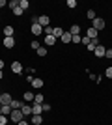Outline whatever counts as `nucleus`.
I'll return each mask as SVG.
<instances>
[{"instance_id":"f257e3e1","label":"nucleus","mask_w":112,"mask_h":125,"mask_svg":"<svg viewBox=\"0 0 112 125\" xmlns=\"http://www.w3.org/2000/svg\"><path fill=\"white\" fill-rule=\"evenodd\" d=\"M92 28H93V30H97V32H101L103 28H105V21H103L101 17H95V19L92 21Z\"/></svg>"},{"instance_id":"f03ea898","label":"nucleus","mask_w":112,"mask_h":125,"mask_svg":"<svg viewBox=\"0 0 112 125\" xmlns=\"http://www.w3.org/2000/svg\"><path fill=\"white\" fill-rule=\"evenodd\" d=\"M10 120H11V121H15V123H19V121H22V120H24V116H22V112H21V110H11Z\"/></svg>"},{"instance_id":"7ed1b4c3","label":"nucleus","mask_w":112,"mask_h":125,"mask_svg":"<svg viewBox=\"0 0 112 125\" xmlns=\"http://www.w3.org/2000/svg\"><path fill=\"white\" fill-rule=\"evenodd\" d=\"M30 30H32L34 36H41V32H43V26L39 24V22H34L32 26H30Z\"/></svg>"},{"instance_id":"20e7f679","label":"nucleus","mask_w":112,"mask_h":125,"mask_svg":"<svg viewBox=\"0 0 112 125\" xmlns=\"http://www.w3.org/2000/svg\"><path fill=\"white\" fill-rule=\"evenodd\" d=\"M11 95L10 94H2L0 95V106H4V104H11Z\"/></svg>"},{"instance_id":"39448f33","label":"nucleus","mask_w":112,"mask_h":125,"mask_svg":"<svg viewBox=\"0 0 112 125\" xmlns=\"http://www.w3.org/2000/svg\"><path fill=\"white\" fill-rule=\"evenodd\" d=\"M11 71H13L15 75H21L22 73V63L21 62H13L11 63Z\"/></svg>"},{"instance_id":"423d86ee","label":"nucleus","mask_w":112,"mask_h":125,"mask_svg":"<svg viewBox=\"0 0 112 125\" xmlns=\"http://www.w3.org/2000/svg\"><path fill=\"white\" fill-rule=\"evenodd\" d=\"M105 52H107V49L103 47V45H97L95 51H93V54H95L97 58H105Z\"/></svg>"},{"instance_id":"0eeeda50","label":"nucleus","mask_w":112,"mask_h":125,"mask_svg":"<svg viewBox=\"0 0 112 125\" xmlns=\"http://www.w3.org/2000/svg\"><path fill=\"white\" fill-rule=\"evenodd\" d=\"M4 47L6 49H13L15 47V39H13V37H4Z\"/></svg>"},{"instance_id":"6e6552de","label":"nucleus","mask_w":112,"mask_h":125,"mask_svg":"<svg viewBox=\"0 0 112 125\" xmlns=\"http://www.w3.org/2000/svg\"><path fill=\"white\" fill-rule=\"evenodd\" d=\"M21 112H22V116H32V106H30V104H22L21 106Z\"/></svg>"},{"instance_id":"1a4fd4ad","label":"nucleus","mask_w":112,"mask_h":125,"mask_svg":"<svg viewBox=\"0 0 112 125\" xmlns=\"http://www.w3.org/2000/svg\"><path fill=\"white\" fill-rule=\"evenodd\" d=\"M49 21H51V19H49V15H41L39 19H37V22H39L43 28H47V26H49Z\"/></svg>"},{"instance_id":"9d476101","label":"nucleus","mask_w":112,"mask_h":125,"mask_svg":"<svg viewBox=\"0 0 112 125\" xmlns=\"http://www.w3.org/2000/svg\"><path fill=\"white\" fill-rule=\"evenodd\" d=\"M0 108H2V116H8V118H10V114H11V104H4V106H0Z\"/></svg>"},{"instance_id":"9b49d317","label":"nucleus","mask_w":112,"mask_h":125,"mask_svg":"<svg viewBox=\"0 0 112 125\" xmlns=\"http://www.w3.org/2000/svg\"><path fill=\"white\" fill-rule=\"evenodd\" d=\"M54 43H56V37L54 36H45V45L47 47H52Z\"/></svg>"},{"instance_id":"f8f14e48","label":"nucleus","mask_w":112,"mask_h":125,"mask_svg":"<svg viewBox=\"0 0 112 125\" xmlns=\"http://www.w3.org/2000/svg\"><path fill=\"white\" fill-rule=\"evenodd\" d=\"M41 112H43V106H41V104H32V114L41 116Z\"/></svg>"},{"instance_id":"ddd939ff","label":"nucleus","mask_w":112,"mask_h":125,"mask_svg":"<svg viewBox=\"0 0 112 125\" xmlns=\"http://www.w3.org/2000/svg\"><path fill=\"white\" fill-rule=\"evenodd\" d=\"M64 28H60V26H56V28H54V30H52V36L54 37H62V36H64Z\"/></svg>"},{"instance_id":"4468645a","label":"nucleus","mask_w":112,"mask_h":125,"mask_svg":"<svg viewBox=\"0 0 112 125\" xmlns=\"http://www.w3.org/2000/svg\"><path fill=\"white\" fill-rule=\"evenodd\" d=\"M86 34H88V37H90V39H97V34H99V32L93 30V28H88V32H86Z\"/></svg>"},{"instance_id":"2eb2a0df","label":"nucleus","mask_w":112,"mask_h":125,"mask_svg":"<svg viewBox=\"0 0 112 125\" xmlns=\"http://www.w3.org/2000/svg\"><path fill=\"white\" fill-rule=\"evenodd\" d=\"M22 99L26 101V103H34V94L32 92H26V94L22 95Z\"/></svg>"},{"instance_id":"dca6fc26","label":"nucleus","mask_w":112,"mask_h":125,"mask_svg":"<svg viewBox=\"0 0 112 125\" xmlns=\"http://www.w3.org/2000/svg\"><path fill=\"white\" fill-rule=\"evenodd\" d=\"M4 36L6 37H13V26H6L4 28Z\"/></svg>"},{"instance_id":"f3484780","label":"nucleus","mask_w":112,"mask_h":125,"mask_svg":"<svg viewBox=\"0 0 112 125\" xmlns=\"http://www.w3.org/2000/svg\"><path fill=\"white\" fill-rule=\"evenodd\" d=\"M32 86L41 90V88H43V80H41V78H34V80H32Z\"/></svg>"},{"instance_id":"a211bd4d","label":"nucleus","mask_w":112,"mask_h":125,"mask_svg":"<svg viewBox=\"0 0 112 125\" xmlns=\"http://www.w3.org/2000/svg\"><path fill=\"white\" fill-rule=\"evenodd\" d=\"M21 106H22V101H15V99L11 101V108L13 110H21Z\"/></svg>"},{"instance_id":"6ab92c4d","label":"nucleus","mask_w":112,"mask_h":125,"mask_svg":"<svg viewBox=\"0 0 112 125\" xmlns=\"http://www.w3.org/2000/svg\"><path fill=\"white\" fill-rule=\"evenodd\" d=\"M79 32H80V26L73 24V26H71V30H69V34H71V36H79Z\"/></svg>"},{"instance_id":"aec40b11","label":"nucleus","mask_w":112,"mask_h":125,"mask_svg":"<svg viewBox=\"0 0 112 125\" xmlns=\"http://www.w3.org/2000/svg\"><path fill=\"white\" fill-rule=\"evenodd\" d=\"M71 37H73V36H71L69 32H64V36L60 37V39H62V41H64V43H71Z\"/></svg>"},{"instance_id":"412c9836","label":"nucleus","mask_w":112,"mask_h":125,"mask_svg":"<svg viewBox=\"0 0 112 125\" xmlns=\"http://www.w3.org/2000/svg\"><path fill=\"white\" fill-rule=\"evenodd\" d=\"M34 104H43V95L41 94L34 95Z\"/></svg>"},{"instance_id":"4be33fe9","label":"nucleus","mask_w":112,"mask_h":125,"mask_svg":"<svg viewBox=\"0 0 112 125\" xmlns=\"http://www.w3.org/2000/svg\"><path fill=\"white\" fill-rule=\"evenodd\" d=\"M41 116H36V114H32V123L34 125H41Z\"/></svg>"},{"instance_id":"5701e85b","label":"nucleus","mask_w":112,"mask_h":125,"mask_svg":"<svg viewBox=\"0 0 112 125\" xmlns=\"http://www.w3.org/2000/svg\"><path fill=\"white\" fill-rule=\"evenodd\" d=\"M86 17L93 21V19H95V11H93V10H88V11H86Z\"/></svg>"},{"instance_id":"b1692460","label":"nucleus","mask_w":112,"mask_h":125,"mask_svg":"<svg viewBox=\"0 0 112 125\" xmlns=\"http://www.w3.org/2000/svg\"><path fill=\"white\" fill-rule=\"evenodd\" d=\"M28 6H30V4H28V0H19V8H22V10H26Z\"/></svg>"},{"instance_id":"393cba45","label":"nucleus","mask_w":112,"mask_h":125,"mask_svg":"<svg viewBox=\"0 0 112 125\" xmlns=\"http://www.w3.org/2000/svg\"><path fill=\"white\" fill-rule=\"evenodd\" d=\"M36 52H37V56H45V54H47V49H45V47H39Z\"/></svg>"},{"instance_id":"a878e982","label":"nucleus","mask_w":112,"mask_h":125,"mask_svg":"<svg viewBox=\"0 0 112 125\" xmlns=\"http://www.w3.org/2000/svg\"><path fill=\"white\" fill-rule=\"evenodd\" d=\"M105 77H107V78H112V65L105 69Z\"/></svg>"},{"instance_id":"bb28decb","label":"nucleus","mask_w":112,"mask_h":125,"mask_svg":"<svg viewBox=\"0 0 112 125\" xmlns=\"http://www.w3.org/2000/svg\"><path fill=\"white\" fill-rule=\"evenodd\" d=\"M22 11H24L22 8H15V10H13V15H15V17H19V15H22Z\"/></svg>"},{"instance_id":"cd10ccee","label":"nucleus","mask_w":112,"mask_h":125,"mask_svg":"<svg viewBox=\"0 0 112 125\" xmlns=\"http://www.w3.org/2000/svg\"><path fill=\"white\" fill-rule=\"evenodd\" d=\"M8 6H11V10H15V8H19V0H11Z\"/></svg>"},{"instance_id":"c85d7f7f","label":"nucleus","mask_w":112,"mask_h":125,"mask_svg":"<svg viewBox=\"0 0 112 125\" xmlns=\"http://www.w3.org/2000/svg\"><path fill=\"white\" fill-rule=\"evenodd\" d=\"M71 41H73V43H82V37H80V36H73V37H71Z\"/></svg>"},{"instance_id":"c756f323","label":"nucleus","mask_w":112,"mask_h":125,"mask_svg":"<svg viewBox=\"0 0 112 125\" xmlns=\"http://www.w3.org/2000/svg\"><path fill=\"white\" fill-rule=\"evenodd\" d=\"M52 30H54V28H51V26H47V28H43V32H45L47 36H52Z\"/></svg>"},{"instance_id":"7c9ffc66","label":"nucleus","mask_w":112,"mask_h":125,"mask_svg":"<svg viewBox=\"0 0 112 125\" xmlns=\"http://www.w3.org/2000/svg\"><path fill=\"white\" fill-rule=\"evenodd\" d=\"M67 6H69L71 10H73V8H77V0H67Z\"/></svg>"},{"instance_id":"2f4dec72","label":"nucleus","mask_w":112,"mask_h":125,"mask_svg":"<svg viewBox=\"0 0 112 125\" xmlns=\"http://www.w3.org/2000/svg\"><path fill=\"white\" fill-rule=\"evenodd\" d=\"M30 47H32V49H36V51H37V49L41 47V45H39V41H32V43H30Z\"/></svg>"},{"instance_id":"473e14b6","label":"nucleus","mask_w":112,"mask_h":125,"mask_svg":"<svg viewBox=\"0 0 112 125\" xmlns=\"http://www.w3.org/2000/svg\"><path fill=\"white\" fill-rule=\"evenodd\" d=\"M8 123V116H0V125H6Z\"/></svg>"},{"instance_id":"72a5a7b5","label":"nucleus","mask_w":112,"mask_h":125,"mask_svg":"<svg viewBox=\"0 0 112 125\" xmlns=\"http://www.w3.org/2000/svg\"><path fill=\"white\" fill-rule=\"evenodd\" d=\"M90 41H92V39H90V37H88V36H86V37H82V43H84L86 47H88V45H90Z\"/></svg>"},{"instance_id":"f704fd0d","label":"nucleus","mask_w":112,"mask_h":125,"mask_svg":"<svg viewBox=\"0 0 112 125\" xmlns=\"http://www.w3.org/2000/svg\"><path fill=\"white\" fill-rule=\"evenodd\" d=\"M41 106H43V112H47V110H51V104H47V103H43Z\"/></svg>"},{"instance_id":"c9c22d12","label":"nucleus","mask_w":112,"mask_h":125,"mask_svg":"<svg viewBox=\"0 0 112 125\" xmlns=\"http://www.w3.org/2000/svg\"><path fill=\"white\" fill-rule=\"evenodd\" d=\"M105 58H112V49H108V51L105 52Z\"/></svg>"},{"instance_id":"e433bc0d","label":"nucleus","mask_w":112,"mask_h":125,"mask_svg":"<svg viewBox=\"0 0 112 125\" xmlns=\"http://www.w3.org/2000/svg\"><path fill=\"white\" fill-rule=\"evenodd\" d=\"M4 6H8V2H6V0H0V8H4Z\"/></svg>"},{"instance_id":"4c0bfd02","label":"nucleus","mask_w":112,"mask_h":125,"mask_svg":"<svg viewBox=\"0 0 112 125\" xmlns=\"http://www.w3.org/2000/svg\"><path fill=\"white\" fill-rule=\"evenodd\" d=\"M17 125H28V121H26V120H22V121H19Z\"/></svg>"},{"instance_id":"58836bf2","label":"nucleus","mask_w":112,"mask_h":125,"mask_svg":"<svg viewBox=\"0 0 112 125\" xmlns=\"http://www.w3.org/2000/svg\"><path fill=\"white\" fill-rule=\"evenodd\" d=\"M2 77H4V73H2V71H0V80H2Z\"/></svg>"},{"instance_id":"ea45409f","label":"nucleus","mask_w":112,"mask_h":125,"mask_svg":"<svg viewBox=\"0 0 112 125\" xmlns=\"http://www.w3.org/2000/svg\"><path fill=\"white\" fill-rule=\"evenodd\" d=\"M0 116H2V108H0Z\"/></svg>"}]
</instances>
